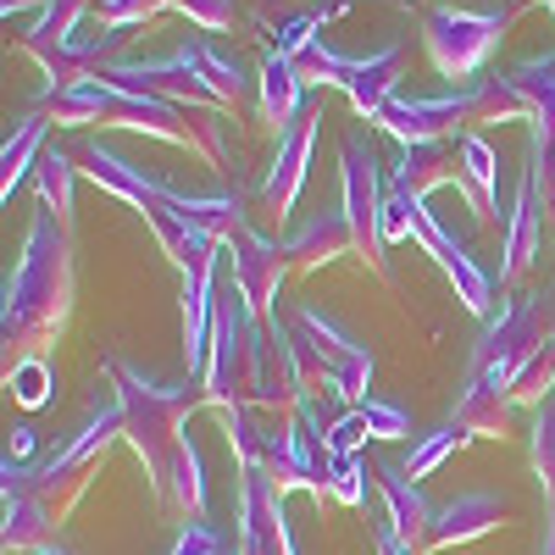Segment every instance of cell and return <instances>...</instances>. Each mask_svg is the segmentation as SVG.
<instances>
[{"label": "cell", "mask_w": 555, "mask_h": 555, "mask_svg": "<svg viewBox=\"0 0 555 555\" xmlns=\"http://www.w3.org/2000/svg\"><path fill=\"white\" fill-rule=\"evenodd\" d=\"M117 439H122V405L117 395H95L83 428L56 455L34 461V467H0V494H7L0 544H7V555H34L39 544H51V533L73 517V505L83 500L89 478L101 473Z\"/></svg>", "instance_id": "6da1fadb"}, {"label": "cell", "mask_w": 555, "mask_h": 555, "mask_svg": "<svg viewBox=\"0 0 555 555\" xmlns=\"http://www.w3.org/2000/svg\"><path fill=\"white\" fill-rule=\"evenodd\" d=\"M73 228L56 222L51 211H39L17 267L7 272V295H0V345H7V366L44 356L73 322Z\"/></svg>", "instance_id": "7a4b0ae2"}, {"label": "cell", "mask_w": 555, "mask_h": 555, "mask_svg": "<svg viewBox=\"0 0 555 555\" xmlns=\"http://www.w3.org/2000/svg\"><path fill=\"white\" fill-rule=\"evenodd\" d=\"M211 411H295L300 395L284 373L272 334H261V317L240 295V284H217V317H211V350L201 373Z\"/></svg>", "instance_id": "3957f363"}, {"label": "cell", "mask_w": 555, "mask_h": 555, "mask_svg": "<svg viewBox=\"0 0 555 555\" xmlns=\"http://www.w3.org/2000/svg\"><path fill=\"white\" fill-rule=\"evenodd\" d=\"M106 378H112V395L122 405V439L128 450L139 455L151 489L167 494V478H172V455L183 444V423L206 405V389L201 378H183V384H156L151 373H139L128 356H106Z\"/></svg>", "instance_id": "277c9868"}, {"label": "cell", "mask_w": 555, "mask_h": 555, "mask_svg": "<svg viewBox=\"0 0 555 555\" xmlns=\"http://www.w3.org/2000/svg\"><path fill=\"white\" fill-rule=\"evenodd\" d=\"M555 334V300L544 295H517V300H505L500 317L483 322V334L473 345V373L467 384H483L494 395L512 389V378L528 366V356Z\"/></svg>", "instance_id": "5b68a950"}, {"label": "cell", "mask_w": 555, "mask_h": 555, "mask_svg": "<svg viewBox=\"0 0 555 555\" xmlns=\"http://www.w3.org/2000/svg\"><path fill=\"white\" fill-rule=\"evenodd\" d=\"M517 23V7H434L428 23H423V51L434 62L439 78H450L455 89L473 83L478 67L489 62V51L505 39V28Z\"/></svg>", "instance_id": "8992f818"}, {"label": "cell", "mask_w": 555, "mask_h": 555, "mask_svg": "<svg viewBox=\"0 0 555 555\" xmlns=\"http://www.w3.org/2000/svg\"><path fill=\"white\" fill-rule=\"evenodd\" d=\"M339 206L350 217V234H356V256L373 267L384 284H389V245L378 234V211H384V167L373 156V133L350 128L339 139Z\"/></svg>", "instance_id": "52a82bcc"}, {"label": "cell", "mask_w": 555, "mask_h": 555, "mask_svg": "<svg viewBox=\"0 0 555 555\" xmlns=\"http://www.w3.org/2000/svg\"><path fill=\"white\" fill-rule=\"evenodd\" d=\"M289 328L306 334V345L317 350V361L328 366L334 400L345 411L361 405V400H373V350H366L350 328H339V322L328 311H317V306H295L289 311Z\"/></svg>", "instance_id": "ba28073f"}, {"label": "cell", "mask_w": 555, "mask_h": 555, "mask_svg": "<svg viewBox=\"0 0 555 555\" xmlns=\"http://www.w3.org/2000/svg\"><path fill=\"white\" fill-rule=\"evenodd\" d=\"M478 122V78L461 83V89H444V95H395L373 128H384L400 145H444L450 133H473Z\"/></svg>", "instance_id": "9c48e42d"}, {"label": "cell", "mask_w": 555, "mask_h": 555, "mask_svg": "<svg viewBox=\"0 0 555 555\" xmlns=\"http://www.w3.org/2000/svg\"><path fill=\"white\" fill-rule=\"evenodd\" d=\"M411 240L439 261V272L455 284V300H461V306H467L473 317H494V278L473 261V250L461 245L428 206H416V217H411Z\"/></svg>", "instance_id": "30bf717a"}, {"label": "cell", "mask_w": 555, "mask_h": 555, "mask_svg": "<svg viewBox=\"0 0 555 555\" xmlns=\"http://www.w3.org/2000/svg\"><path fill=\"white\" fill-rule=\"evenodd\" d=\"M240 555H300L284 522V494L261 467H240Z\"/></svg>", "instance_id": "8fae6325"}, {"label": "cell", "mask_w": 555, "mask_h": 555, "mask_svg": "<svg viewBox=\"0 0 555 555\" xmlns=\"http://www.w3.org/2000/svg\"><path fill=\"white\" fill-rule=\"evenodd\" d=\"M512 522V500L494 494V489H467L444 505H434V522H428V539H423V555L434 550H455V544H473L494 528Z\"/></svg>", "instance_id": "7c38bea8"}, {"label": "cell", "mask_w": 555, "mask_h": 555, "mask_svg": "<svg viewBox=\"0 0 555 555\" xmlns=\"http://www.w3.org/2000/svg\"><path fill=\"white\" fill-rule=\"evenodd\" d=\"M317 128H322V112L306 106V117L278 139V156H272V172L261 183V211L284 228L295 201H300V183H306V167H311V145H317Z\"/></svg>", "instance_id": "4fadbf2b"}, {"label": "cell", "mask_w": 555, "mask_h": 555, "mask_svg": "<svg viewBox=\"0 0 555 555\" xmlns=\"http://www.w3.org/2000/svg\"><path fill=\"white\" fill-rule=\"evenodd\" d=\"M234 284H240V295L250 300V311L256 317H278V289H284V272H295L289 267V250H284V240H267V234H240L234 245Z\"/></svg>", "instance_id": "5bb4252c"}, {"label": "cell", "mask_w": 555, "mask_h": 555, "mask_svg": "<svg viewBox=\"0 0 555 555\" xmlns=\"http://www.w3.org/2000/svg\"><path fill=\"white\" fill-rule=\"evenodd\" d=\"M73 162H78V178H89V183H101L106 195H117V201H128L139 217H145L156 201H162V178H151L145 167H133V162H122L112 145H101V139H78L73 145Z\"/></svg>", "instance_id": "9a60e30c"}, {"label": "cell", "mask_w": 555, "mask_h": 555, "mask_svg": "<svg viewBox=\"0 0 555 555\" xmlns=\"http://www.w3.org/2000/svg\"><path fill=\"white\" fill-rule=\"evenodd\" d=\"M400 67H405V44H384L373 56H350L345 62V95H350V112L361 122H378V112L400 95Z\"/></svg>", "instance_id": "2e32d148"}, {"label": "cell", "mask_w": 555, "mask_h": 555, "mask_svg": "<svg viewBox=\"0 0 555 555\" xmlns=\"http://www.w3.org/2000/svg\"><path fill=\"white\" fill-rule=\"evenodd\" d=\"M284 250H289V267H295V272H317V267H328V261H339V256H356V234H350L345 206L311 211L300 228H289Z\"/></svg>", "instance_id": "e0dca14e"}, {"label": "cell", "mask_w": 555, "mask_h": 555, "mask_svg": "<svg viewBox=\"0 0 555 555\" xmlns=\"http://www.w3.org/2000/svg\"><path fill=\"white\" fill-rule=\"evenodd\" d=\"M373 489L384 494V522H389L411 550H423L428 522H434V505L423 500V489L405 478L400 461H373Z\"/></svg>", "instance_id": "ac0fdd59"}, {"label": "cell", "mask_w": 555, "mask_h": 555, "mask_svg": "<svg viewBox=\"0 0 555 555\" xmlns=\"http://www.w3.org/2000/svg\"><path fill=\"white\" fill-rule=\"evenodd\" d=\"M384 183H395V190L428 201L434 190H444V183H455V190H467V178H461V151L450 145H400L395 167H384Z\"/></svg>", "instance_id": "d6986e66"}, {"label": "cell", "mask_w": 555, "mask_h": 555, "mask_svg": "<svg viewBox=\"0 0 555 555\" xmlns=\"http://www.w3.org/2000/svg\"><path fill=\"white\" fill-rule=\"evenodd\" d=\"M178 56L183 62H190V73H195V83L206 89V95L228 112V106H240L245 101V89H250V78H245V67L234 62V56H228L222 51V44L211 39V34H190V39H183L178 44Z\"/></svg>", "instance_id": "ffe728a7"}, {"label": "cell", "mask_w": 555, "mask_h": 555, "mask_svg": "<svg viewBox=\"0 0 555 555\" xmlns=\"http://www.w3.org/2000/svg\"><path fill=\"white\" fill-rule=\"evenodd\" d=\"M167 201L172 211L195 228V234L217 240V245H234L240 234H250V217H245V195L240 190H222V195H183L167 183Z\"/></svg>", "instance_id": "44dd1931"}, {"label": "cell", "mask_w": 555, "mask_h": 555, "mask_svg": "<svg viewBox=\"0 0 555 555\" xmlns=\"http://www.w3.org/2000/svg\"><path fill=\"white\" fill-rule=\"evenodd\" d=\"M261 117L272 122V133L284 139L300 117H306V83H300V73L289 67V56H278V51H267L261 56Z\"/></svg>", "instance_id": "7402d4cb"}, {"label": "cell", "mask_w": 555, "mask_h": 555, "mask_svg": "<svg viewBox=\"0 0 555 555\" xmlns=\"http://www.w3.org/2000/svg\"><path fill=\"white\" fill-rule=\"evenodd\" d=\"M539 228H544V211H539V195H533V178L522 172L517 183V206L505 211V261H500V284L528 272L533 250H539Z\"/></svg>", "instance_id": "603a6c76"}, {"label": "cell", "mask_w": 555, "mask_h": 555, "mask_svg": "<svg viewBox=\"0 0 555 555\" xmlns=\"http://www.w3.org/2000/svg\"><path fill=\"white\" fill-rule=\"evenodd\" d=\"M44 128H51V117H44L39 106L12 128V139H7V151H0V201L12 206V195L23 190V178L39 167V156H44Z\"/></svg>", "instance_id": "cb8c5ba5"}, {"label": "cell", "mask_w": 555, "mask_h": 555, "mask_svg": "<svg viewBox=\"0 0 555 555\" xmlns=\"http://www.w3.org/2000/svg\"><path fill=\"white\" fill-rule=\"evenodd\" d=\"M34 190H39V211H51L56 222L73 228V195H78V162L62 145H44L39 167H34Z\"/></svg>", "instance_id": "d4e9b609"}, {"label": "cell", "mask_w": 555, "mask_h": 555, "mask_svg": "<svg viewBox=\"0 0 555 555\" xmlns=\"http://www.w3.org/2000/svg\"><path fill=\"white\" fill-rule=\"evenodd\" d=\"M461 178H467L478 217H500V162L483 133H461Z\"/></svg>", "instance_id": "484cf974"}, {"label": "cell", "mask_w": 555, "mask_h": 555, "mask_svg": "<svg viewBox=\"0 0 555 555\" xmlns=\"http://www.w3.org/2000/svg\"><path fill=\"white\" fill-rule=\"evenodd\" d=\"M455 423L467 428L473 439H500L505 428H512V400L483 389V384H467L461 400H455Z\"/></svg>", "instance_id": "4316f807"}, {"label": "cell", "mask_w": 555, "mask_h": 555, "mask_svg": "<svg viewBox=\"0 0 555 555\" xmlns=\"http://www.w3.org/2000/svg\"><path fill=\"white\" fill-rule=\"evenodd\" d=\"M461 444H473V434H467V428H461L455 416H450V423H439L434 434H416V444L405 450L400 467H405V478H411V483H423V478H434V473L444 467V461H450Z\"/></svg>", "instance_id": "83f0119b"}, {"label": "cell", "mask_w": 555, "mask_h": 555, "mask_svg": "<svg viewBox=\"0 0 555 555\" xmlns=\"http://www.w3.org/2000/svg\"><path fill=\"white\" fill-rule=\"evenodd\" d=\"M345 12H350V0H328V7H306V12H295L289 23H278V44H272V51L295 62L306 44H317V34L328 28L334 17H345Z\"/></svg>", "instance_id": "f1b7e54d"}, {"label": "cell", "mask_w": 555, "mask_h": 555, "mask_svg": "<svg viewBox=\"0 0 555 555\" xmlns=\"http://www.w3.org/2000/svg\"><path fill=\"white\" fill-rule=\"evenodd\" d=\"M550 395H555V334H550V339H544V345L528 356V366H522V373L512 378L505 400H512V405H533V411H539Z\"/></svg>", "instance_id": "f546056e"}, {"label": "cell", "mask_w": 555, "mask_h": 555, "mask_svg": "<svg viewBox=\"0 0 555 555\" xmlns=\"http://www.w3.org/2000/svg\"><path fill=\"white\" fill-rule=\"evenodd\" d=\"M528 461H533V478L539 489L555 500V395L533 411V434H528Z\"/></svg>", "instance_id": "4dcf8cb0"}, {"label": "cell", "mask_w": 555, "mask_h": 555, "mask_svg": "<svg viewBox=\"0 0 555 555\" xmlns=\"http://www.w3.org/2000/svg\"><path fill=\"white\" fill-rule=\"evenodd\" d=\"M51 366H44V356H28V361H17V366H7V389H12V400L17 405H28V411H39L44 400H51Z\"/></svg>", "instance_id": "1f68e13d"}, {"label": "cell", "mask_w": 555, "mask_h": 555, "mask_svg": "<svg viewBox=\"0 0 555 555\" xmlns=\"http://www.w3.org/2000/svg\"><path fill=\"white\" fill-rule=\"evenodd\" d=\"M167 555H240V544L228 539L217 522L195 517V522H183V528H178V544H172Z\"/></svg>", "instance_id": "d6a6232c"}, {"label": "cell", "mask_w": 555, "mask_h": 555, "mask_svg": "<svg viewBox=\"0 0 555 555\" xmlns=\"http://www.w3.org/2000/svg\"><path fill=\"white\" fill-rule=\"evenodd\" d=\"M366 489H373V478H366V461H361V455H334L328 500H339V505H366Z\"/></svg>", "instance_id": "836d02e7"}, {"label": "cell", "mask_w": 555, "mask_h": 555, "mask_svg": "<svg viewBox=\"0 0 555 555\" xmlns=\"http://www.w3.org/2000/svg\"><path fill=\"white\" fill-rule=\"evenodd\" d=\"M172 0H95V17H101V28H139V23H151L156 12H167Z\"/></svg>", "instance_id": "e575fe53"}, {"label": "cell", "mask_w": 555, "mask_h": 555, "mask_svg": "<svg viewBox=\"0 0 555 555\" xmlns=\"http://www.w3.org/2000/svg\"><path fill=\"white\" fill-rule=\"evenodd\" d=\"M356 411L366 416V434H373V439H411V416H405V405L373 395V400H361Z\"/></svg>", "instance_id": "d590c367"}, {"label": "cell", "mask_w": 555, "mask_h": 555, "mask_svg": "<svg viewBox=\"0 0 555 555\" xmlns=\"http://www.w3.org/2000/svg\"><path fill=\"white\" fill-rule=\"evenodd\" d=\"M172 12H183L201 34H222V28H234V0H172Z\"/></svg>", "instance_id": "8d00e7d4"}, {"label": "cell", "mask_w": 555, "mask_h": 555, "mask_svg": "<svg viewBox=\"0 0 555 555\" xmlns=\"http://www.w3.org/2000/svg\"><path fill=\"white\" fill-rule=\"evenodd\" d=\"M366 439H373V434H366V416H361L356 405L339 411L334 423H328V450H334V455H361Z\"/></svg>", "instance_id": "74e56055"}, {"label": "cell", "mask_w": 555, "mask_h": 555, "mask_svg": "<svg viewBox=\"0 0 555 555\" xmlns=\"http://www.w3.org/2000/svg\"><path fill=\"white\" fill-rule=\"evenodd\" d=\"M34 450H39V428H12V444H7L0 467H34Z\"/></svg>", "instance_id": "f35d334b"}, {"label": "cell", "mask_w": 555, "mask_h": 555, "mask_svg": "<svg viewBox=\"0 0 555 555\" xmlns=\"http://www.w3.org/2000/svg\"><path fill=\"white\" fill-rule=\"evenodd\" d=\"M378 555H423V550H411V544H405L389 522H378Z\"/></svg>", "instance_id": "ab89813d"}, {"label": "cell", "mask_w": 555, "mask_h": 555, "mask_svg": "<svg viewBox=\"0 0 555 555\" xmlns=\"http://www.w3.org/2000/svg\"><path fill=\"white\" fill-rule=\"evenodd\" d=\"M539 555H555V512H550V528H544V550Z\"/></svg>", "instance_id": "60d3db41"}, {"label": "cell", "mask_w": 555, "mask_h": 555, "mask_svg": "<svg viewBox=\"0 0 555 555\" xmlns=\"http://www.w3.org/2000/svg\"><path fill=\"white\" fill-rule=\"evenodd\" d=\"M34 555H67V550H56V544H39Z\"/></svg>", "instance_id": "b9f144b4"}, {"label": "cell", "mask_w": 555, "mask_h": 555, "mask_svg": "<svg viewBox=\"0 0 555 555\" xmlns=\"http://www.w3.org/2000/svg\"><path fill=\"white\" fill-rule=\"evenodd\" d=\"M544 7H550V12H555V0H544Z\"/></svg>", "instance_id": "7bdbcfd3"}]
</instances>
